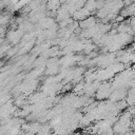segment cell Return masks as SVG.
<instances>
[{
	"mask_svg": "<svg viewBox=\"0 0 135 135\" xmlns=\"http://www.w3.org/2000/svg\"><path fill=\"white\" fill-rule=\"evenodd\" d=\"M84 7L89 11V12H93L94 9H97V2L96 1H89L84 3Z\"/></svg>",
	"mask_w": 135,
	"mask_h": 135,
	"instance_id": "7a4b0ae2",
	"label": "cell"
},
{
	"mask_svg": "<svg viewBox=\"0 0 135 135\" xmlns=\"http://www.w3.org/2000/svg\"><path fill=\"white\" fill-rule=\"evenodd\" d=\"M123 20H124V17H122L121 15H119V16H117L116 17V19H115V21H117V22H123Z\"/></svg>",
	"mask_w": 135,
	"mask_h": 135,
	"instance_id": "3957f363",
	"label": "cell"
},
{
	"mask_svg": "<svg viewBox=\"0 0 135 135\" xmlns=\"http://www.w3.org/2000/svg\"><path fill=\"white\" fill-rule=\"evenodd\" d=\"M90 15H91V12H89V11L83 6L82 8H80V9L76 11L72 16H73V19H74L75 21L80 22V21H82V20L86 19L88 17H90Z\"/></svg>",
	"mask_w": 135,
	"mask_h": 135,
	"instance_id": "6da1fadb",
	"label": "cell"
},
{
	"mask_svg": "<svg viewBox=\"0 0 135 135\" xmlns=\"http://www.w3.org/2000/svg\"><path fill=\"white\" fill-rule=\"evenodd\" d=\"M83 135H86V134H83Z\"/></svg>",
	"mask_w": 135,
	"mask_h": 135,
	"instance_id": "277c9868",
	"label": "cell"
}]
</instances>
